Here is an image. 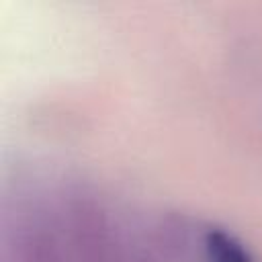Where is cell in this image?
Instances as JSON below:
<instances>
[{
    "instance_id": "1",
    "label": "cell",
    "mask_w": 262,
    "mask_h": 262,
    "mask_svg": "<svg viewBox=\"0 0 262 262\" xmlns=\"http://www.w3.org/2000/svg\"><path fill=\"white\" fill-rule=\"evenodd\" d=\"M205 250L209 262H254L246 246L223 229H211L207 233Z\"/></svg>"
}]
</instances>
